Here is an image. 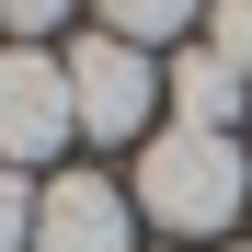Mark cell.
I'll return each mask as SVG.
<instances>
[{"mask_svg":"<svg viewBox=\"0 0 252 252\" xmlns=\"http://www.w3.org/2000/svg\"><path fill=\"white\" fill-rule=\"evenodd\" d=\"M69 103H80V138H138L149 103H160V58H138L126 34H80V58H69Z\"/></svg>","mask_w":252,"mask_h":252,"instance_id":"3","label":"cell"},{"mask_svg":"<svg viewBox=\"0 0 252 252\" xmlns=\"http://www.w3.org/2000/svg\"><path fill=\"white\" fill-rule=\"evenodd\" d=\"M206 46H218V58L252 80V0H218V34H206Z\"/></svg>","mask_w":252,"mask_h":252,"instance_id":"8","label":"cell"},{"mask_svg":"<svg viewBox=\"0 0 252 252\" xmlns=\"http://www.w3.org/2000/svg\"><path fill=\"white\" fill-rule=\"evenodd\" d=\"M58 12H69V0H0V23H12V34H46Z\"/></svg>","mask_w":252,"mask_h":252,"instance_id":"9","label":"cell"},{"mask_svg":"<svg viewBox=\"0 0 252 252\" xmlns=\"http://www.w3.org/2000/svg\"><path fill=\"white\" fill-rule=\"evenodd\" d=\"M241 252H252V241H241Z\"/></svg>","mask_w":252,"mask_h":252,"instance_id":"10","label":"cell"},{"mask_svg":"<svg viewBox=\"0 0 252 252\" xmlns=\"http://www.w3.org/2000/svg\"><path fill=\"white\" fill-rule=\"evenodd\" d=\"M34 252H126V195L103 172H58L34 195Z\"/></svg>","mask_w":252,"mask_h":252,"instance_id":"4","label":"cell"},{"mask_svg":"<svg viewBox=\"0 0 252 252\" xmlns=\"http://www.w3.org/2000/svg\"><path fill=\"white\" fill-rule=\"evenodd\" d=\"M138 206H149L172 241L229 229L241 206H252V160H241V138H206V126H160V138L138 149Z\"/></svg>","mask_w":252,"mask_h":252,"instance_id":"1","label":"cell"},{"mask_svg":"<svg viewBox=\"0 0 252 252\" xmlns=\"http://www.w3.org/2000/svg\"><path fill=\"white\" fill-rule=\"evenodd\" d=\"M184 23H195V0H103V34H126V46H160Z\"/></svg>","mask_w":252,"mask_h":252,"instance_id":"6","label":"cell"},{"mask_svg":"<svg viewBox=\"0 0 252 252\" xmlns=\"http://www.w3.org/2000/svg\"><path fill=\"white\" fill-rule=\"evenodd\" d=\"M80 138V103H69V58L46 46H0V160H46Z\"/></svg>","mask_w":252,"mask_h":252,"instance_id":"2","label":"cell"},{"mask_svg":"<svg viewBox=\"0 0 252 252\" xmlns=\"http://www.w3.org/2000/svg\"><path fill=\"white\" fill-rule=\"evenodd\" d=\"M241 92L252 80L218 58V46H195V58H172V115L184 126H206V138H229V115H241Z\"/></svg>","mask_w":252,"mask_h":252,"instance_id":"5","label":"cell"},{"mask_svg":"<svg viewBox=\"0 0 252 252\" xmlns=\"http://www.w3.org/2000/svg\"><path fill=\"white\" fill-rule=\"evenodd\" d=\"M0 252H34V184L0 172Z\"/></svg>","mask_w":252,"mask_h":252,"instance_id":"7","label":"cell"}]
</instances>
